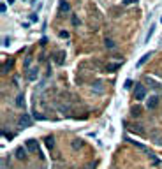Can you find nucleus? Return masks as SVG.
<instances>
[{
    "instance_id": "12",
    "label": "nucleus",
    "mask_w": 162,
    "mask_h": 169,
    "mask_svg": "<svg viewBox=\"0 0 162 169\" xmlns=\"http://www.w3.org/2000/svg\"><path fill=\"white\" fill-rule=\"evenodd\" d=\"M16 104H18V106H23V104H25V102H23V97H21V95L18 97V100H16Z\"/></svg>"
},
{
    "instance_id": "14",
    "label": "nucleus",
    "mask_w": 162,
    "mask_h": 169,
    "mask_svg": "<svg viewBox=\"0 0 162 169\" xmlns=\"http://www.w3.org/2000/svg\"><path fill=\"white\" fill-rule=\"evenodd\" d=\"M0 11H2V12H6V11H7V7H6V4H2V5H0Z\"/></svg>"
},
{
    "instance_id": "15",
    "label": "nucleus",
    "mask_w": 162,
    "mask_h": 169,
    "mask_svg": "<svg viewBox=\"0 0 162 169\" xmlns=\"http://www.w3.org/2000/svg\"><path fill=\"white\" fill-rule=\"evenodd\" d=\"M60 37H65V39H67V37H69V34H67V32H60Z\"/></svg>"
},
{
    "instance_id": "16",
    "label": "nucleus",
    "mask_w": 162,
    "mask_h": 169,
    "mask_svg": "<svg viewBox=\"0 0 162 169\" xmlns=\"http://www.w3.org/2000/svg\"><path fill=\"white\" fill-rule=\"evenodd\" d=\"M7 2H9V4H12V2H14V0H7Z\"/></svg>"
},
{
    "instance_id": "6",
    "label": "nucleus",
    "mask_w": 162,
    "mask_h": 169,
    "mask_svg": "<svg viewBox=\"0 0 162 169\" xmlns=\"http://www.w3.org/2000/svg\"><path fill=\"white\" fill-rule=\"evenodd\" d=\"M19 125H21V127H28V125H30V118H28L27 115H25V116H21V120H19Z\"/></svg>"
},
{
    "instance_id": "9",
    "label": "nucleus",
    "mask_w": 162,
    "mask_h": 169,
    "mask_svg": "<svg viewBox=\"0 0 162 169\" xmlns=\"http://www.w3.org/2000/svg\"><path fill=\"white\" fill-rule=\"evenodd\" d=\"M37 78V69H30L28 72V79H35Z\"/></svg>"
},
{
    "instance_id": "8",
    "label": "nucleus",
    "mask_w": 162,
    "mask_h": 169,
    "mask_svg": "<svg viewBox=\"0 0 162 169\" xmlns=\"http://www.w3.org/2000/svg\"><path fill=\"white\" fill-rule=\"evenodd\" d=\"M69 11V4L65 0H60V12H67Z\"/></svg>"
},
{
    "instance_id": "5",
    "label": "nucleus",
    "mask_w": 162,
    "mask_h": 169,
    "mask_svg": "<svg viewBox=\"0 0 162 169\" xmlns=\"http://www.w3.org/2000/svg\"><path fill=\"white\" fill-rule=\"evenodd\" d=\"M16 157L18 159H25L27 157V150H25V148H18V150H16Z\"/></svg>"
},
{
    "instance_id": "1",
    "label": "nucleus",
    "mask_w": 162,
    "mask_h": 169,
    "mask_svg": "<svg viewBox=\"0 0 162 169\" xmlns=\"http://www.w3.org/2000/svg\"><path fill=\"white\" fill-rule=\"evenodd\" d=\"M145 97H146V90H145V87L137 83V84H136V88H134V99H136V100H143Z\"/></svg>"
},
{
    "instance_id": "4",
    "label": "nucleus",
    "mask_w": 162,
    "mask_h": 169,
    "mask_svg": "<svg viewBox=\"0 0 162 169\" xmlns=\"http://www.w3.org/2000/svg\"><path fill=\"white\" fill-rule=\"evenodd\" d=\"M157 104H159V97H150V100H148V109H153Z\"/></svg>"
},
{
    "instance_id": "2",
    "label": "nucleus",
    "mask_w": 162,
    "mask_h": 169,
    "mask_svg": "<svg viewBox=\"0 0 162 169\" xmlns=\"http://www.w3.org/2000/svg\"><path fill=\"white\" fill-rule=\"evenodd\" d=\"M25 144H27V150H28V152H37V150H39V144H37L35 139H27Z\"/></svg>"
},
{
    "instance_id": "10",
    "label": "nucleus",
    "mask_w": 162,
    "mask_h": 169,
    "mask_svg": "<svg viewBox=\"0 0 162 169\" xmlns=\"http://www.w3.org/2000/svg\"><path fill=\"white\" fill-rule=\"evenodd\" d=\"M53 144H55L53 137H46V146H48V148H53Z\"/></svg>"
},
{
    "instance_id": "13",
    "label": "nucleus",
    "mask_w": 162,
    "mask_h": 169,
    "mask_svg": "<svg viewBox=\"0 0 162 169\" xmlns=\"http://www.w3.org/2000/svg\"><path fill=\"white\" fill-rule=\"evenodd\" d=\"M72 146H74V148H79V146H81V141H74Z\"/></svg>"
},
{
    "instance_id": "7",
    "label": "nucleus",
    "mask_w": 162,
    "mask_h": 169,
    "mask_svg": "<svg viewBox=\"0 0 162 169\" xmlns=\"http://www.w3.org/2000/svg\"><path fill=\"white\" fill-rule=\"evenodd\" d=\"M150 56H152L150 53H146V55H143V56H141V60H139V62H137V67H141V65H143V63H146Z\"/></svg>"
},
{
    "instance_id": "3",
    "label": "nucleus",
    "mask_w": 162,
    "mask_h": 169,
    "mask_svg": "<svg viewBox=\"0 0 162 169\" xmlns=\"http://www.w3.org/2000/svg\"><path fill=\"white\" fill-rule=\"evenodd\" d=\"M117 69H120V63H108V65H106V71L108 72H114Z\"/></svg>"
},
{
    "instance_id": "11",
    "label": "nucleus",
    "mask_w": 162,
    "mask_h": 169,
    "mask_svg": "<svg viewBox=\"0 0 162 169\" xmlns=\"http://www.w3.org/2000/svg\"><path fill=\"white\" fill-rule=\"evenodd\" d=\"M106 46H108V48H113V46H114V42H113L111 39H106Z\"/></svg>"
}]
</instances>
